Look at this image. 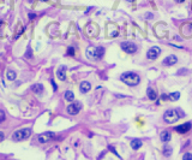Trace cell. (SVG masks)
Masks as SVG:
<instances>
[{
    "label": "cell",
    "mask_w": 192,
    "mask_h": 160,
    "mask_svg": "<svg viewBox=\"0 0 192 160\" xmlns=\"http://www.w3.org/2000/svg\"><path fill=\"white\" fill-rule=\"evenodd\" d=\"M120 79L130 87H136L141 82V77L135 72H125L120 76Z\"/></svg>",
    "instance_id": "cell-1"
},
{
    "label": "cell",
    "mask_w": 192,
    "mask_h": 160,
    "mask_svg": "<svg viewBox=\"0 0 192 160\" xmlns=\"http://www.w3.org/2000/svg\"><path fill=\"white\" fill-rule=\"evenodd\" d=\"M85 54H86V58L91 60H100L105 54V48L103 47H88Z\"/></svg>",
    "instance_id": "cell-2"
},
{
    "label": "cell",
    "mask_w": 192,
    "mask_h": 160,
    "mask_svg": "<svg viewBox=\"0 0 192 160\" xmlns=\"http://www.w3.org/2000/svg\"><path fill=\"white\" fill-rule=\"evenodd\" d=\"M30 135H31V129H30V128L19 129V130H17V131H15V132H13V135H12V140H13V141H17V142H19V141H24V140L29 138V137H30Z\"/></svg>",
    "instance_id": "cell-3"
},
{
    "label": "cell",
    "mask_w": 192,
    "mask_h": 160,
    "mask_svg": "<svg viewBox=\"0 0 192 160\" xmlns=\"http://www.w3.org/2000/svg\"><path fill=\"white\" fill-rule=\"evenodd\" d=\"M181 116H179V112L178 110H174V108H170V110H167L164 113H163V120L168 124H173L175 123Z\"/></svg>",
    "instance_id": "cell-4"
},
{
    "label": "cell",
    "mask_w": 192,
    "mask_h": 160,
    "mask_svg": "<svg viewBox=\"0 0 192 160\" xmlns=\"http://www.w3.org/2000/svg\"><path fill=\"white\" fill-rule=\"evenodd\" d=\"M120 47L124 52L126 53H130V54H133L135 52H137V45L131 42V41H124L120 43Z\"/></svg>",
    "instance_id": "cell-5"
},
{
    "label": "cell",
    "mask_w": 192,
    "mask_h": 160,
    "mask_svg": "<svg viewBox=\"0 0 192 160\" xmlns=\"http://www.w3.org/2000/svg\"><path fill=\"white\" fill-rule=\"evenodd\" d=\"M55 137V134L54 132H52V131H47V132H42V134H40L39 136H37V140H39V142L40 143H47V142H49L51 140H53Z\"/></svg>",
    "instance_id": "cell-6"
},
{
    "label": "cell",
    "mask_w": 192,
    "mask_h": 160,
    "mask_svg": "<svg viewBox=\"0 0 192 160\" xmlns=\"http://www.w3.org/2000/svg\"><path fill=\"white\" fill-rule=\"evenodd\" d=\"M80 108H82L80 102H72V104H70V105L67 106L66 111H67V113H68V114H71V116H76L77 113H79Z\"/></svg>",
    "instance_id": "cell-7"
},
{
    "label": "cell",
    "mask_w": 192,
    "mask_h": 160,
    "mask_svg": "<svg viewBox=\"0 0 192 160\" xmlns=\"http://www.w3.org/2000/svg\"><path fill=\"white\" fill-rule=\"evenodd\" d=\"M160 53H161V49H160L157 46H154V47H151V48L147 52V58H148V59H151V60H155V59L160 55Z\"/></svg>",
    "instance_id": "cell-8"
},
{
    "label": "cell",
    "mask_w": 192,
    "mask_h": 160,
    "mask_svg": "<svg viewBox=\"0 0 192 160\" xmlns=\"http://www.w3.org/2000/svg\"><path fill=\"white\" fill-rule=\"evenodd\" d=\"M191 126H192L191 123H184V124H181V125H179V126H175L174 130H175L176 132H179V134H186V132H188V130L191 129Z\"/></svg>",
    "instance_id": "cell-9"
},
{
    "label": "cell",
    "mask_w": 192,
    "mask_h": 160,
    "mask_svg": "<svg viewBox=\"0 0 192 160\" xmlns=\"http://www.w3.org/2000/svg\"><path fill=\"white\" fill-rule=\"evenodd\" d=\"M176 61H178L176 55H174V54H169V55H167V57L163 59V65H166V66H172V65L176 64Z\"/></svg>",
    "instance_id": "cell-10"
},
{
    "label": "cell",
    "mask_w": 192,
    "mask_h": 160,
    "mask_svg": "<svg viewBox=\"0 0 192 160\" xmlns=\"http://www.w3.org/2000/svg\"><path fill=\"white\" fill-rule=\"evenodd\" d=\"M56 77L60 79V81H65L66 79V66L61 65L58 67L56 70Z\"/></svg>",
    "instance_id": "cell-11"
},
{
    "label": "cell",
    "mask_w": 192,
    "mask_h": 160,
    "mask_svg": "<svg viewBox=\"0 0 192 160\" xmlns=\"http://www.w3.org/2000/svg\"><path fill=\"white\" fill-rule=\"evenodd\" d=\"M90 89H91V84H90L88 81L80 82V84H79V90H80V93L85 94V93H88Z\"/></svg>",
    "instance_id": "cell-12"
},
{
    "label": "cell",
    "mask_w": 192,
    "mask_h": 160,
    "mask_svg": "<svg viewBox=\"0 0 192 160\" xmlns=\"http://www.w3.org/2000/svg\"><path fill=\"white\" fill-rule=\"evenodd\" d=\"M147 95H148L149 100H151V101H154V100L157 99V94H156V92H155L151 87H148V89H147Z\"/></svg>",
    "instance_id": "cell-13"
},
{
    "label": "cell",
    "mask_w": 192,
    "mask_h": 160,
    "mask_svg": "<svg viewBox=\"0 0 192 160\" xmlns=\"http://www.w3.org/2000/svg\"><path fill=\"white\" fill-rule=\"evenodd\" d=\"M160 138H161V141H162V142H169V141H170V138H172L170 132H169V131H167V130L162 131V132H161V135H160Z\"/></svg>",
    "instance_id": "cell-14"
},
{
    "label": "cell",
    "mask_w": 192,
    "mask_h": 160,
    "mask_svg": "<svg viewBox=\"0 0 192 160\" xmlns=\"http://www.w3.org/2000/svg\"><path fill=\"white\" fill-rule=\"evenodd\" d=\"M172 153H173V148H172V146H169V144H164L163 146V148H162V154L164 155V156H170L172 155Z\"/></svg>",
    "instance_id": "cell-15"
},
{
    "label": "cell",
    "mask_w": 192,
    "mask_h": 160,
    "mask_svg": "<svg viewBox=\"0 0 192 160\" xmlns=\"http://www.w3.org/2000/svg\"><path fill=\"white\" fill-rule=\"evenodd\" d=\"M142 141L141 140H138V138H135V140H132L131 141V148L133 149V150H138L141 147H142Z\"/></svg>",
    "instance_id": "cell-16"
},
{
    "label": "cell",
    "mask_w": 192,
    "mask_h": 160,
    "mask_svg": "<svg viewBox=\"0 0 192 160\" xmlns=\"http://www.w3.org/2000/svg\"><path fill=\"white\" fill-rule=\"evenodd\" d=\"M31 92H34L35 94H41V93L43 92V86L40 84V83L33 84V86H31Z\"/></svg>",
    "instance_id": "cell-17"
},
{
    "label": "cell",
    "mask_w": 192,
    "mask_h": 160,
    "mask_svg": "<svg viewBox=\"0 0 192 160\" xmlns=\"http://www.w3.org/2000/svg\"><path fill=\"white\" fill-rule=\"evenodd\" d=\"M6 77H7L9 81H15L16 77H17V75H16V72H15L13 70H7V72H6Z\"/></svg>",
    "instance_id": "cell-18"
},
{
    "label": "cell",
    "mask_w": 192,
    "mask_h": 160,
    "mask_svg": "<svg viewBox=\"0 0 192 160\" xmlns=\"http://www.w3.org/2000/svg\"><path fill=\"white\" fill-rule=\"evenodd\" d=\"M64 96H65V100H67V101H73L74 100V94L71 90H66Z\"/></svg>",
    "instance_id": "cell-19"
},
{
    "label": "cell",
    "mask_w": 192,
    "mask_h": 160,
    "mask_svg": "<svg viewBox=\"0 0 192 160\" xmlns=\"http://www.w3.org/2000/svg\"><path fill=\"white\" fill-rule=\"evenodd\" d=\"M168 98H169L170 101H176V100H179V98H180V93H179V92L170 93V94L168 95Z\"/></svg>",
    "instance_id": "cell-20"
},
{
    "label": "cell",
    "mask_w": 192,
    "mask_h": 160,
    "mask_svg": "<svg viewBox=\"0 0 192 160\" xmlns=\"http://www.w3.org/2000/svg\"><path fill=\"white\" fill-rule=\"evenodd\" d=\"M182 160H192V153H185L182 155Z\"/></svg>",
    "instance_id": "cell-21"
},
{
    "label": "cell",
    "mask_w": 192,
    "mask_h": 160,
    "mask_svg": "<svg viewBox=\"0 0 192 160\" xmlns=\"http://www.w3.org/2000/svg\"><path fill=\"white\" fill-rule=\"evenodd\" d=\"M67 54L71 55V57H73V55H74V48H73V47H68V48H67Z\"/></svg>",
    "instance_id": "cell-22"
},
{
    "label": "cell",
    "mask_w": 192,
    "mask_h": 160,
    "mask_svg": "<svg viewBox=\"0 0 192 160\" xmlns=\"http://www.w3.org/2000/svg\"><path fill=\"white\" fill-rule=\"evenodd\" d=\"M25 58H33V52H31L30 47H28V51L25 53Z\"/></svg>",
    "instance_id": "cell-23"
},
{
    "label": "cell",
    "mask_w": 192,
    "mask_h": 160,
    "mask_svg": "<svg viewBox=\"0 0 192 160\" xmlns=\"http://www.w3.org/2000/svg\"><path fill=\"white\" fill-rule=\"evenodd\" d=\"M4 120H5V113H4L1 110H0V123L4 122Z\"/></svg>",
    "instance_id": "cell-24"
},
{
    "label": "cell",
    "mask_w": 192,
    "mask_h": 160,
    "mask_svg": "<svg viewBox=\"0 0 192 160\" xmlns=\"http://www.w3.org/2000/svg\"><path fill=\"white\" fill-rule=\"evenodd\" d=\"M4 138H5V135H4V132H1V131H0V142H3V141H4Z\"/></svg>",
    "instance_id": "cell-25"
},
{
    "label": "cell",
    "mask_w": 192,
    "mask_h": 160,
    "mask_svg": "<svg viewBox=\"0 0 192 160\" xmlns=\"http://www.w3.org/2000/svg\"><path fill=\"white\" fill-rule=\"evenodd\" d=\"M51 82H52V86H53V89H54V90H56V89H58V86L55 84V82L53 81V79H52V81H51Z\"/></svg>",
    "instance_id": "cell-26"
},
{
    "label": "cell",
    "mask_w": 192,
    "mask_h": 160,
    "mask_svg": "<svg viewBox=\"0 0 192 160\" xmlns=\"http://www.w3.org/2000/svg\"><path fill=\"white\" fill-rule=\"evenodd\" d=\"M186 72H187V70H186V69H182V70L178 71V75H182V73H186Z\"/></svg>",
    "instance_id": "cell-27"
},
{
    "label": "cell",
    "mask_w": 192,
    "mask_h": 160,
    "mask_svg": "<svg viewBox=\"0 0 192 160\" xmlns=\"http://www.w3.org/2000/svg\"><path fill=\"white\" fill-rule=\"evenodd\" d=\"M161 99H162V100H168L169 98H168L167 94H162V95H161Z\"/></svg>",
    "instance_id": "cell-28"
},
{
    "label": "cell",
    "mask_w": 192,
    "mask_h": 160,
    "mask_svg": "<svg viewBox=\"0 0 192 160\" xmlns=\"http://www.w3.org/2000/svg\"><path fill=\"white\" fill-rule=\"evenodd\" d=\"M109 149H111V150H112V152H113V153H114V154H115V155H117V156H119V154H118V153H117V150H115V149H114V148H113V147H112V146H109Z\"/></svg>",
    "instance_id": "cell-29"
},
{
    "label": "cell",
    "mask_w": 192,
    "mask_h": 160,
    "mask_svg": "<svg viewBox=\"0 0 192 160\" xmlns=\"http://www.w3.org/2000/svg\"><path fill=\"white\" fill-rule=\"evenodd\" d=\"M3 27H4V24H3L1 22H0V37H1V36H3V29H1Z\"/></svg>",
    "instance_id": "cell-30"
},
{
    "label": "cell",
    "mask_w": 192,
    "mask_h": 160,
    "mask_svg": "<svg viewBox=\"0 0 192 160\" xmlns=\"http://www.w3.org/2000/svg\"><path fill=\"white\" fill-rule=\"evenodd\" d=\"M36 17V15L35 13H29V19H34Z\"/></svg>",
    "instance_id": "cell-31"
},
{
    "label": "cell",
    "mask_w": 192,
    "mask_h": 160,
    "mask_svg": "<svg viewBox=\"0 0 192 160\" xmlns=\"http://www.w3.org/2000/svg\"><path fill=\"white\" fill-rule=\"evenodd\" d=\"M185 0H175V3H184Z\"/></svg>",
    "instance_id": "cell-32"
},
{
    "label": "cell",
    "mask_w": 192,
    "mask_h": 160,
    "mask_svg": "<svg viewBox=\"0 0 192 160\" xmlns=\"http://www.w3.org/2000/svg\"><path fill=\"white\" fill-rule=\"evenodd\" d=\"M127 1H130V3H133V1H135V0H127Z\"/></svg>",
    "instance_id": "cell-33"
},
{
    "label": "cell",
    "mask_w": 192,
    "mask_h": 160,
    "mask_svg": "<svg viewBox=\"0 0 192 160\" xmlns=\"http://www.w3.org/2000/svg\"><path fill=\"white\" fill-rule=\"evenodd\" d=\"M41 1H45V3H46V1H48V0H41Z\"/></svg>",
    "instance_id": "cell-34"
}]
</instances>
